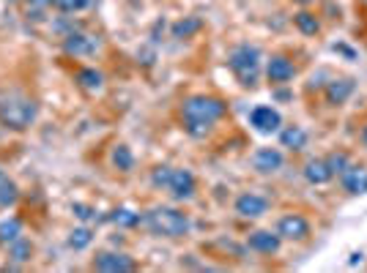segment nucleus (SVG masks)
Returning <instances> with one entry per match:
<instances>
[{"label":"nucleus","instance_id":"obj_6","mask_svg":"<svg viewBox=\"0 0 367 273\" xmlns=\"http://www.w3.org/2000/svg\"><path fill=\"white\" fill-rule=\"evenodd\" d=\"M94 268L101 273H129L137 268L129 254H121V251H101L94 260Z\"/></svg>","mask_w":367,"mask_h":273},{"label":"nucleus","instance_id":"obj_37","mask_svg":"<svg viewBox=\"0 0 367 273\" xmlns=\"http://www.w3.org/2000/svg\"><path fill=\"white\" fill-rule=\"evenodd\" d=\"M362 3H367V0H362Z\"/></svg>","mask_w":367,"mask_h":273},{"label":"nucleus","instance_id":"obj_24","mask_svg":"<svg viewBox=\"0 0 367 273\" xmlns=\"http://www.w3.org/2000/svg\"><path fill=\"white\" fill-rule=\"evenodd\" d=\"M195 31H201V20L198 17H189V20H181L178 25H173V36L175 38H187V36H192Z\"/></svg>","mask_w":367,"mask_h":273},{"label":"nucleus","instance_id":"obj_15","mask_svg":"<svg viewBox=\"0 0 367 273\" xmlns=\"http://www.w3.org/2000/svg\"><path fill=\"white\" fill-rule=\"evenodd\" d=\"M343 181V189L348 194H367V167L362 164H348L345 172L340 175Z\"/></svg>","mask_w":367,"mask_h":273},{"label":"nucleus","instance_id":"obj_30","mask_svg":"<svg viewBox=\"0 0 367 273\" xmlns=\"http://www.w3.org/2000/svg\"><path fill=\"white\" fill-rule=\"evenodd\" d=\"M170 178H173V167H167V164L157 167V170L151 172V183H154L157 189H167V186H170Z\"/></svg>","mask_w":367,"mask_h":273},{"label":"nucleus","instance_id":"obj_14","mask_svg":"<svg viewBox=\"0 0 367 273\" xmlns=\"http://www.w3.org/2000/svg\"><path fill=\"white\" fill-rule=\"evenodd\" d=\"M282 153L277 151V148H258V151L252 153V167L261 172V175H271V172H277L280 167H282Z\"/></svg>","mask_w":367,"mask_h":273},{"label":"nucleus","instance_id":"obj_29","mask_svg":"<svg viewBox=\"0 0 367 273\" xmlns=\"http://www.w3.org/2000/svg\"><path fill=\"white\" fill-rule=\"evenodd\" d=\"M52 6L64 14H74V11H82L91 6V0H52Z\"/></svg>","mask_w":367,"mask_h":273},{"label":"nucleus","instance_id":"obj_10","mask_svg":"<svg viewBox=\"0 0 367 273\" xmlns=\"http://www.w3.org/2000/svg\"><path fill=\"white\" fill-rule=\"evenodd\" d=\"M268 211V200L255 194V191H244L238 200H236V213L241 219H261Z\"/></svg>","mask_w":367,"mask_h":273},{"label":"nucleus","instance_id":"obj_1","mask_svg":"<svg viewBox=\"0 0 367 273\" xmlns=\"http://www.w3.org/2000/svg\"><path fill=\"white\" fill-rule=\"evenodd\" d=\"M143 224L159 238H184L189 233L187 213L175 211V208H154L143 216Z\"/></svg>","mask_w":367,"mask_h":273},{"label":"nucleus","instance_id":"obj_7","mask_svg":"<svg viewBox=\"0 0 367 273\" xmlns=\"http://www.w3.org/2000/svg\"><path fill=\"white\" fill-rule=\"evenodd\" d=\"M250 126H252L255 131H261V134H274V131H280V126H282V115H280L274 107L261 104V107H255V110L250 112Z\"/></svg>","mask_w":367,"mask_h":273},{"label":"nucleus","instance_id":"obj_32","mask_svg":"<svg viewBox=\"0 0 367 273\" xmlns=\"http://www.w3.org/2000/svg\"><path fill=\"white\" fill-rule=\"evenodd\" d=\"M357 263H362V251H354L351 260H348V265H357Z\"/></svg>","mask_w":367,"mask_h":273},{"label":"nucleus","instance_id":"obj_31","mask_svg":"<svg viewBox=\"0 0 367 273\" xmlns=\"http://www.w3.org/2000/svg\"><path fill=\"white\" fill-rule=\"evenodd\" d=\"M71 211L77 213V219H82V221H88V219H94V216H96L94 208H88V205H82V202H74V205H71Z\"/></svg>","mask_w":367,"mask_h":273},{"label":"nucleus","instance_id":"obj_8","mask_svg":"<svg viewBox=\"0 0 367 273\" xmlns=\"http://www.w3.org/2000/svg\"><path fill=\"white\" fill-rule=\"evenodd\" d=\"M266 77L271 85H285L296 77V63L288 55H271V61L266 63Z\"/></svg>","mask_w":367,"mask_h":273},{"label":"nucleus","instance_id":"obj_19","mask_svg":"<svg viewBox=\"0 0 367 273\" xmlns=\"http://www.w3.org/2000/svg\"><path fill=\"white\" fill-rule=\"evenodd\" d=\"M294 25H296L299 33H304V36H318V33H321V20H318L312 11H299V14H294Z\"/></svg>","mask_w":367,"mask_h":273},{"label":"nucleus","instance_id":"obj_20","mask_svg":"<svg viewBox=\"0 0 367 273\" xmlns=\"http://www.w3.org/2000/svg\"><path fill=\"white\" fill-rule=\"evenodd\" d=\"M110 161H113V167L121 170V172H132L134 170V156L127 145H115L113 153H110Z\"/></svg>","mask_w":367,"mask_h":273},{"label":"nucleus","instance_id":"obj_2","mask_svg":"<svg viewBox=\"0 0 367 273\" xmlns=\"http://www.w3.org/2000/svg\"><path fill=\"white\" fill-rule=\"evenodd\" d=\"M38 115V107H36L34 98H25V96H8L0 101V123L11 131H25L31 128V123Z\"/></svg>","mask_w":367,"mask_h":273},{"label":"nucleus","instance_id":"obj_26","mask_svg":"<svg viewBox=\"0 0 367 273\" xmlns=\"http://www.w3.org/2000/svg\"><path fill=\"white\" fill-rule=\"evenodd\" d=\"M91 241H94V233H91L88 227H80V230H74V233H71V238H69V246L80 251V249L91 246Z\"/></svg>","mask_w":367,"mask_h":273},{"label":"nucleus","instance_id":"obj_17","mask_svg":"<svg viewBox=\"0 0 367 273\" xmlns=\"http://www.w3.org/2000/svg\"><path fill=\"white\" fill-rule=\"evenodd\" d=\"M280 145L294 153L304 151V145H307V131H304L301 126H288V128H282V131H280Z\"/></svg>","mask_w":367,"mask_h":273},{"label":"nucleus","instance_id":"obj_5","mask_svg":"<svg viewBox=\"0 0 367 273\" xmlns=\"http://www.w3.org/2000/svg\"><path fill=\"white\" fill-rule=\"evenodd\" d=\"M277 233L282 241H307L310 238V221L301 213H285L277 221Z\"/></svg>","mask_w":367,"mask_h":273},{"label":"nucleus","instance_id":"obj_22","mask_svg":"<svg viewBox=\"0 0 367 273\" xmlns=\"http://www.w3.org/2000/svg\"><path fill=\"white\" fill-rule=\"evenodd\" d=\"M326 164H329V170H332V175H343L345 172V167L351 164V156L345 151H332L329 156H326Z\"/></svg>","mask_w":367,"mask_h":273},{"label":"nucleus","instance_id":"obj_34","mask_svg":"<svg viewBox=\"0 0 367 273\" xmlns=\"http://www.w3.org/2000/svg\"><path fill=\"white\" fill-rule=\"evenodd\" d=\"M31 6H47V3H52V0H28Z\"/></svg>","mask_w":367,"mask_h":273},{"label":"nucleus","instance_id":"obj_12","mask_svg":"<svg viewBox=\"0 0 367 273\" xmlns=\"http://www.w3.org/2000/svg\"><path fill=\"white\" fill-rule=\"evenodd\" d=\"M354 80L351 77H337L332 82H326V104L329 107H343L348 98H351V93H354Z\"/></svg>","mask_w":367,"mask_h":273},{"label":"nucleus","instance_id":"obj_25","mask_svg":"<svg viewBox=\"0 0 367 273\" xmlns=\"http://www.w3.org/2000/svg\"><path fill=\"white\" fill-rule=\"evenodd\" d=\"M113 221H115L118 227H134V224H140L143 219H140V213L129 211V208H118V211H113Z\"/></svg>","mask_w":367,"mask_h":273},{"label":"nucleus","instance_id":"obj_28","mask_svg":"<svg viewBox=\"0 0 367 273\" xmlns=\"http://www.w3.org/2000/svg\"><path fill=\"white\" fill-rule=\"evenodd\" d=\"M211 126H214V123L184 121V128H187V134H189V137H195V140H203V137H208V134H211Z\"/></svg>","mask_w":367,"mask_h":273},{"label":"nucleus","instance_id":"obj_21","mask_svg":"<svg viewBox=\"0 0 367 273\" xmlns=\"http://www.w3.org/2000/svg\"><path fill=\"white\" fill-rule=\"evenodd\" d=\"M77 82H80L85 91H101L104 77H101V71H96V68H80V71H77Z\"/></svg>","mask_w":367,"mask_h":273},{"label":"nucleus","instance_id":"obj_3","mask_svg":"<svg viewBox=\"0 0 367 273\" xmlns=\"http://www.w3.org/2000/svg\"><path fill=\"white\" fill-rule=\"evenodd\" d=\"M228 66L238 77V82L244 88H255L258 85V71H261V50L252 44H241L236 47L228 58Z\"/></svg>","mask_w":367,"mask_h":273},{"label":"nucleus","instance_id":"obj_36","mask_svg":"<svg viewBox=\"0 0 367 273\" xmlns=\"http://www.w3.org/2000/svg\"><path fill=\"white\" fill-rule=\"evenodd\" d=\"M8 3H14V0H8Z\"/></svg>","mask_w":367,"mask_h":273},{"label":"nucleus","instance_id":"obj_11","mask_svg":"<svg viewBox=\"0 0 367 273\" xmlns=\"http://www.w3.org/2000/svg\"><path fill=\"white\" fill-rule=\"evenodd\" d=\"M99 50V38L88 33H69L64 38V52L66 55H94Z\"/></svg>","mask_w":367,"mask_h":273},{"label":"nucleus","instance_id":"obj_27","mask_svg":"<svg viewBox=\"0 0 367 273\" xmlns=\"http://www.w3.org/2000/svg\"><path fill=\"white\" fill-rule=\"evenodd\" d=\"M11 249H8V254H11V260H17V263H25L28 257H31V243L22 241V238H17V241L8 243Z\"/></svg>","mask_w":367,"mask_h":273},{"label":"nucleus","instance_id":"obj_33","mask_svg":"<svg viewBox=\"0 0 367 273\" xmlns=\"http://www.w3.org/2000/svg\"><path fill=\"white\" fill-rule=\"evenodd\" d=\"M359 142H362V145L367 148V123L362 126V131H359Z\"/></svg>","mask_w":367,"mask_h":273},{"label":"nucleus","instance_id":"obj_9","mask_svg":"<svg viewBox=\"0 0 367 273\" xmlns=\"http://www.w3.org/2000/svg\"><path fill=\"white\" fill-rule=\"evenodd\" d=\"M195 189H198V183H195V175L189 170H173V178H170V186H167V191L173 194V200H178V202L192 200Z\"/></svg>","mask_w":367,"mask_h":273},{"label":"nucleus","instance_id":"obj_35","mask_svg":"<svg viewBox=\"0 0 367 273\" xmlns=\"http://www.w3.org/2000/svg\"><path fill=\"white\" fill-rule=\"evenodd\" d=\"M299 3H312V0H299Z\"/></svg>","mask_w":367,"mask_h":273},{"label":"nucleus","instance_id":"obj_18","mask_svg":"<svg viewBox=\"0 0 367 273\" xmlns=\"http://www.w3.org/2000/svg\"><path fill=\"white\" fill-rule=\"evenodd\" d=\"M20 200V189L3 170H0V208H11Z\"/></svg>","mask_w":367,"mask_h":273},{"label":"nucleus","instance_id":"obj_23","mask_svg":"<svg viewBox=\"0 0 367 273\" xmlns=\"http://www.w3.org/2000/svg\"><path fill=\"white\" fill-rule=\"evenodd\" d=\"M20 233H22L20 219H8V221H3V224H0V241L3 243L17 241V238H20Z\"/></svg>","mask_w":367,"mask_h":273},{"label":"nucleus","instance_id":"obj_13","mask_svg":"<svg viewBox=\"0 0 367 273\" xmlns=\"http://www.w3.org/2000/svg\"><path fill=\"white\" fill-rule=\"evenodd\" d=\"M247 246H250L252 251H258V254H277L280 246H282V238H280V233L258 230V233H252V235L247 238Z\"/></svg>","mask_w":367,"mask_h":273},{"label":"nucleus","instance_id":"obj_16","mask_svg":"<svg viewBox=\"0 0 367 273\" xmlns=\"http://www.w3.org/2000/svg\"><path fill=\"white\" fill-rule=\"evenodd\" d=\"M304 178H307V183H312V186H324V183L332 181L334 175L332 170H329V164H326V158H310L304 164Z\"/></svg>","mask_w":367,"mask_h":273},{"label":"nucleus","instance_id":"obj_4","mask_svg":"<svg viewBox=\"0 0 367 273\" xmlns=\"http://www.w3.org/2000/svg\"><path fill=\"white\" fill-rule=\"evenodd\" d=\"M225 115H228V104L217 96H189L181 101V118L184 121L217 123Z\"/></svg>","mask_w":367,"mask_h":273}]
</instances>
